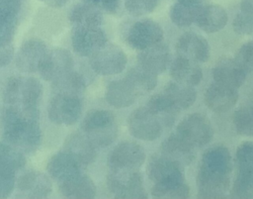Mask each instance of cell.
Returning a JSON list of instances; mask_svg holds the SVG:
<instances>
[{"instance_id":"cell-11","label":"cell","mask_w":253,"mask_h":199,"mask_svg":"<svg viewBox=\"0 0 253 199\" xmlns=\"http://www.w3.org/2000/svg\"><path fill=\"white\" fill-rule=\"evenodd\" d=\"M162 39V28L150 19H143L135 22L126 36L127 44L131 48L139 50L160 43Z\"/></svg>"},{"instance_id":"cell-19","label":"cell","mask_w":253,"mask_h":199,"mask_svg":"<svg viewBox=\"0 0 253 199\" xmlns=\"http://www.w3.org/2000/svg\"><path fill=\"white\" fill-rule=\"evenodd\" d=\"M199 169L213 174L230 175L232 160L228 149L220 146L211 148L204 153Z\"/></svg>"},{"instance_id":"cell-32","label":"cell","mask_w":253,"mask_h":199,"mask_svg":"<svg viewBox=\"0 0 253 199\" xmlns=\"http://www.w3.org/2000/svg\"><path fill=\"white\" fill-rule=\"evenodd\" d=\"M157 75L138 65L132 67L126 73V79L134 88L136 93L143 94L153 90L157 84Z\"/></svg>"},{"instance_id":"cell-27","label":"cell","mask_w":253,"mask_h":199,"mask_svg":"<svg viewBox=\"0 0 253 199\" xmlns=\"http://www.w3.org/2000/svg\"><path fill=\"white\" fill-rule=\"evenodd\" d=\"M227 20V13L221 6L207 5L202 6L197 24L200 29L207 33H216L225 27Z\"/></svg>"},{"instance_id":"cell-43","label":"cell","mask_w":253,"mask_h":199,"mask_svg":"<svg viewBox=\"0 0 253 199\" xmlns=\"http://www.w3.org/2000/svg\"><path fill=\"white\" fill-rule=\"evenodd\" d=\"M17 19L0 14V46L12 44L16 33Z\"/></svg>"},{"instance_id":"cell-35","label":"cell","mask_w":253,"mask_h":199,"mask_svg":"<svg viewBox=\"0 0 253 199\" xmlns=\"http://www.w3.org/2000/svg\"><path fill=\"white\" fill-rule=\"evenodd\" d=\"M202 6L198 4L177 2L170 10V18L178 27H188L197 22Z\"/></svg>"},{"instance_id":"cell-4","label":"cell","mask_w":253,"mask_h":199,"mask_svg":"<svg viewBox=\"0 0 253 199\" xmlns=\"http://www.w3.org/2000/svg\"><path fill=\"white\" fill-rule=\"evenodd\" d=\"M107 184L116 198H147L142 177L136 170H112Z\"/></svg>"},{"instance_id":"cell-21","label":"cell","mask_w":253,"mask_h":199,"mask_svg":"<svg viewBox=\"0 0 253 199\" xmlns=\"http://www.w3.org/2000/svg\"><path fill=\"white\" fill-rule=\"evenodd\" d=\"M64 151L74 157L80 165H88L96 159L95 146L86 135L73 133L64 142Z\"/></svg>"},{"instance_id":"cell-30","label":"cell","mask_w":253,"mask_h":199,"mask_svg":"<svg viewBox=\"0 0 253 199\" xmlns=\"http://www.w3.org/2000/svg\"><path fill=\"white\" fill-rule=\"evenodd\" d=\"M164 94L178 108V110L187 109L192 106L197 98V92L192 85L170 82L166 85Z\"/></svg>"},{"instance_id":"cell-42","label":"cell","mask_w":253,"mask_h":199,"mask_svg":"<svg viewBox=\"0 0 253 199\" xmlns=\"http://www.w3.org/2000/svg\"><path fill=\"white\" fill-rule=\"evenodd\" d=\"M232 27L239 35H250L253 33V13L240 10L233 20Z\"/></svg>"},{"instance_id":"cell-34","label":"cell","mask_w":253,"mask_h":199,"mask_svg":"<svg viewBox=\"0 0 253 199\" xmlns=\"http://www.w3.org/2000/svg\"><path fill=\"white\" fill-rule=\"evenodd\" d=\"M52 88L56 94H66L78 96L85 89L83 77L74 71H69L52 81Z\"/></svg>"},{"instance_id":"cell-49","label":"cell","mask_w":253,"mask_h":199,"mask_svg":"<svg viewBox=\"0 0 253 199\" xmlns=\"http://www.w3.org/2000/svg\"><path fill=\"white\" fill-rule=\"evenodd\" d=\"M40 1L46 2L49 5H51L52 7H60V6L64 5L67 0H40Z\"/></svg>"},{"instance_id":"cell-39","label":"cell","mask_w":253,"mask_h":199,"mask_svg":"<svg viewBox=\"0 0 253 199\" xmlns=\"http://www.w3.org/2000/svg\"><path fill=\"white\" fill-rule=\"evenodd\" d=\"M238 171L253 172V142L241 144L236 150Z\"/></svg>"},{"instance_id":"cell-20","label":"cell","mask_w":253,"mask_h":199,"mask_svg":"<svg viewBox=\"0 0 253 199\" xmlns=\"http://www.w3.org/2000/svg\"><path fill=\"white\" fill-rule=\"evenodd\" d=\"M138 65L154 74L162 73L170 62V51L165 44H155L140 51L137 56Z\"/></svg>"},{"instance_id":"cell-10","label":"cell","mask_w":253,"mask_h":199,"mask_svg":"<svg viewBox=\"0 0 253 199\" xmlns=\"http://www.w3.org/2000/svg\"><path fill=\"white\" fill-rule=\"evenodd\" d=\"M107 43V36L100 26H76L71 36L74 51L81 56L93 54Z\"/></svg>"},{"instance_id":"cell-40","label":"cell","mask_w":253,"mask_h":199,"mask_svg":"<svg viewBox=\"0 0 253 199\" xmlns=\"http://www.w3.org/2000/svg\"><path fill=\"white\" fill-rule=\"evenodd\" d=\"M158 0H125L126 10L133 16L151 13L157 6Z\"/></svg>"},{"instance_id":"cell-7","label":"cell","mask_w":253,"mask_h":199,"mask_svg":"<svg viewBox=\"0 0 253 199\" xmlns=\"http://www.w3.org/2000/svg\"><path fill=\"white\" fill-rule=\"evenodd\" d=\"M48 118L57 125L70 126L75 124L82 113L79 96L55 94L48 105Z\"/></svg>"},{"instance_id":"cell-29","label":"cell","mask_w":253,"mask_h":199,"mask_svg":"<svg viewBox=\"0 0 253 199\" xmlns=\"http://www.w3.org/2000/svg\"><path fill=\"white\" fill-rule=\"evenodd\" d=\"M146 107L159 120L161 125L166 127H170L174 124L179 111L164 93L152 96L149 99Z\"/></svg>"},{"instance_id":"cell-25","label":"cell","mask_w":253,"mask_h":199,"mask_svg":"<svg viewBox=\"0 0 253 199\" xmlns=\"http://www.w3.org/2000/svg\"><path fill=\"white\" fill-rule=\"evenodd\" d=\"M137 95L134 88L126 78L110 82L106 89V100L115 108L130 106Z\"/></svg>"},{"instance_id":"cell-36","label":"cell","mask_w":253,"mask_h":199,"mask_svg":"<svg viewBox=\"0 0 253 199\" xmlns=\"http://www.w3.org/2000/svg\"><path fill=\"white\" fill-rule=\"evenodd\" d=\"M26 163L23 153L10 144L0 143V164L16 171Z\"/></svg>"},{"instance_id":"cell-41","label":"cell","mask_w":253,"mask_h":199,"mask_svg":"<svg viewBox=\"0 0 253 199\" xmlns=\"http://www.w3.org/2000/svg\"><path fill=\"white\" fill-rule=\"evenodd\" d=\"M16 185L15 171L0 164V198L8 197Z\"/></svg>"},{"instance_id":"cell-47","label":"cell","mask_w":253,"mask_h":199,"mask_svg":"<svg viewBox=\"0 0 253 199\" xmlns=\"http://www.w3.org/2000/svg\"><path fill=\"white\" fill-rule=\"evenodd\" d=\"M14 56V48L12 44L0 46V67L9 64Z\"/></svg>"},{"instance_id":"cell-28","label":"cell","mask_w":253,"mask_h":199,"mask_svg":"<svg viewBox=\"0 0 253 199\" xmlns=\"http://www.w3.org/2000/svg\"><path fill=\"white\" fill-rule=\"evenodd\" d=\"M161 153L182 165L189 164L194 158L192 147L182 140L177 134L170 136L163 142L161 145Z\"/></svg>"},{"instance_id":"cell-22","label":"cell","mask_w":253,"mask_h":199,"mask_svg":"<svg viewBox=\"0 0 253 199\" xmlns=\"http://www.w3.org/2000/svg\"><path fill=\"white\" fill-rule=\"evenodd\" d=\"M212 76L215 82L237 89L243 85L246 72L236 60L222 58L213 67Z\"/></svg>"},{"instance_id":"cell-5","label":"cell","mask_w":253,"mask_h":199,"mask_svg":"<svg viewBox=\"0 0 253 199\" xmlns=\"http://www.w3.org/2000/svg\"><path fill=\"white\" fill-rule=\"evenodd\" d=\"M176 134L192 148H201L211 141L213 129L206 116L195 113L179 123Z\"/></svg>"},{"instance_id":"cell-9","label":"cell","mask_w":253,"mask_h":199,"mask_svg":"<svg viewBox=\"0 0 253 199\" xmlns=\"http://www.w3.org/2000/svg\"><path fill=\"white\" fill-rule=\"evenodd\" d=\"M145 160L143 149L132 142H123L115 147L108 158L112 170H136Z\"/></svg>"},{"instance_id":"cell-37","label":"cell","mask_w":253,"mask_h":199,"mask_svg":"<svg viewBox=\"0 0 253 199\" xmlns=\"http://www.w3.org/2000/svg\"><path fill=\"white\" fill-rule=\"evenodd\" d=\"M234 198L253 199V172L238 171L232 187Z\"/></svg>"},{"instance_id":"cell-31","label":"cell","mask_w":253,"mask_h":199,"mask_svg":"<svg viewBox=\"0 0 253 199\" xmlns=\"http://www.w3.org/2000/svg\"><path fill=\"white\" fill-rule=\"evenodd\" d=\"M69 21L76 26H100L103 22L101 11L89 3L76 4L69 12Z\"/></svg>"},{"instance_id":"cell-6","label":"cell","mask_w":253,"mask_h":199,"mask_svg":"<svg viewBox=\"0 0 253 199\" xmlns=\"http://www.w3.org/2000/svg\"><path fill=\"white\" fill-rule=\"evenodd\" d=\"M127 62L125 51L115 45L103 46L91 54L90 65L100 75H114L122 72Z\"/></svg>"},{"instance_id":"cell-48","label":"cell","mask_w":253,"mask_h":199,"mask_svg":"<svg viewBox=\"0 0 253 199\" xmlns=\"http://www.w3.org/2000/svg\"><path fill=\"white\" fill-rule=\"evenodd\" d=\"M240 10L253 13V0H242L240 2Z\"/></svg>"},{"instance_id":"cell-17","label":"cell","mask_w":253,"mask_h":199,"mask_svg":"<svg viewBox=\"0 0 253 199\" xmlns=\"http://www.w3.org/2000/svg\"><path fill=\"white\" fill-rule=\"evenodd\" d=\"M200 198H222L230 185V175L213 174L199 169L197 176Z\"/></svg>"},{"instance_id":"cell-24","label":"cell","mask_w":253,"mask_h":199,"mask_svg":"<svg viewBox=\"0 0 253 199\" xmlns=\"http://www.w3.org/2000/svg\"><path fill=\"white\" fill-rule=\"evenodd\" d=\"M59 191L67 198L90 199L96 195V186L89 176L80 172L69 179L61 181Z\"/></svg>"},{"instance_id":"cell-33","label":"cell","mask_w":253,"mask_h":199,"mask_svg":"<svg viewBox=\"0 0 253 199\" xmlns=\"http://www.w3.org/2000/svg\"><path fill=\"white\" fill-rule=\"evenodd\" d=\"M151 194L156 198H188L190 188L184 179H173L154 183Z\"/></svg>"},{"instance_id":"cell-3","label":"cell","mask_w":253,"mask_h":199,"mask_svg":"<svg viewBox=\"0 0 253 199\" xmlns=\"http://www.w3.org/2000/svg\"><path fill=\"white\" fill-rule=\"evenodd\" d=\"M82 129L95 147H107L117 137L115 117L107 110L89 112L82 122Z\"/></svg>"},{"instance_id":"cell-38","label":"cell","mask_w":253,"mask_h":199,"mask_svg":"<svg viewBox=\"0 0 253 199\" xmlns=\"http://www.w3.org/2000/svg\"><path fill=\"white\" fill-rule=\"evenodd\" d=\"M233 124L238 134L253 137V107H241L236 110Z\"/></svg>"},{"instance_id":"cell-15","label":"cell","mask_w":253,"mask_h":199,"mask_svg":"<svg viewBox=\"0 0 253 199\" xmlns=\"http://www.w3.org/2000/svg\"><path fill=\"white\" fill-rule=\"evenodd\" d=\"M17 189L30 198H44L52 190L50 179L42 172L30 170L22 174L16 181Z\"/></svg>"},{"instance_id":"cell-1","label":"cell","mask_w":253,"mask_h":199,"mask_svg":"<svg viewBox=\"0 0 253 199\" xmlns=\"http://www.w3.org/2000/svg\"><path fill=\"white\" fill-rule=\"evenodd\" d=\"M3 137L8 144L31 153L41 145L42 131L38 120L27 118L10 106L3 115Z\"/></svg>"},{"instance_id":"cell-16","label":"cell","mask_w":253,"mask_h":199,"mask_svg":"<svg viewBox=\"0 0 253 199\" xmlns=\"http://www.w3.org/2000/svg\"><path fill=\"white\" fill-rule=\"evenodd\" d=\"M237 99V89L215 81L208 87L205 94L206 105L217 113H223L231 109Z\"/></svg>"},{"instance_id":"cell-44","label":"cell","mask_w":253,"mask_h":199,"mask_svg":"<svg viewBox=\"0 0 253 199\" xmlns=\"http://www.w3.org/2000/svg\"><path fill=\"white\" fill-rule=\"evenodd\" d=\"M235 60L245 72L253 73V42H248L239 48Z\"/></svg>"},{"instance_id":"cell-50","label":"cell","mask_w":253,"mask_h":199,"mask_svg":"<svg viewBox=\"0 0 253 199\" xmlns=\"http://www.w3.org/2000/svg\"><path fill=\"white\" fill-rule=\"evenodd\" d=\"M178 2H182V3H190V4H198L200 3L201 0H177Z\"/></svg>"},{"instance_id":"cell-2","label":"cell","mask_w":253,"mask_h":199,"mask_svg":"<svg viewBox=\"0 0 253 199\" xmlns=\"http://www.w3.org/2000/svg\"><path fill=\"white\" fill-rule=\"evenodd\" d=\"M3 96L5 103L18 109L25 117L38 120L42 85L37 78L10 77L7 80Z\"/></svg>"},{"instance_id":"cell-18","label":"cell","mask_w":253,"mask_h":199,"mask_svg":"<svg viewBox=\"0 0 253 199\" xmlns=\"http://www.w3.org/2000/svg\"><path fill=\"white\" fill-rule=\"evenodd\" d=\"M148 177L154 182H162L173 179H184L182 164L164 155L154 156L147 166Z\"/></svg>"},{"instance_id":"cell-45","label":"cell","mask_w":253,"mask_h":199,"mask_svg":"<svg viewBox=\"0 0 253 199\" xmlns=\"http://www.w3.org/2000/svg\"><path fill=\"white\" fill-rule=\"evenodd\" d=\"M22 0H0V14L17 19L21 11Z\"/></svg>"},{"instance_id":"cell-8","label":"cell","mask_w":253,"mask_h":199,"mask_svg":"<svg viewBox=\"0 0 253 199\" xmlns=\"http://www.w3.org/2000/svg\"><path fill=\"white\" fill-rule=\"evenodd\" d=\"M130 134L139 140L153 141L160 137L162 125L147 107L135 109L127 118Z\"/></svg>"},{"instance_id":"cell-23","label":"cell","mask_w":253,"mask_h":199,"mask_svg":"<svg viewBox=\"0 0 253 199\" xmlns=\"http://www.w3.org/2000/svg\"><path fill=\"white\" fill-rule=\"evenodd\" d=\"M81 165L66 151H59L53 154L46 164L48 174L61 182L80 173Z\"/></svg>"},{"instance_id":"cell-46","label":"cell","mask_w":253,"mask_h":199,"mask_svg":"<svg viewBox=\"0 0 253 199\" xmlns=\"http://www.w3.org/2000/svg\"><path fill=\"white\" fill-rule=\"evenodd\" d=\"M85 2L110 14L116 13L120 6V0H85Z\"/></svg>"},{"instance_id":"cell-12","label":"cell","mask_w":253,"mask_h":199,"mask_svg":"<svg viewBox=\"0 0 253 199\" xmlns=\"http://www.w3.org/2000/svg\"><path fill=\"white\" fill-rule=\"evenodd\" d=\"M47 48L43 42L37 39H31L23 43L17 56V67L23 72H36L47 53Z\"/></svg>"},{"instance_id":"cell-13","label":"cell","mask_w":253,"mask_h":199,"mask_svg":"<svg viewBox=\"0 0 253 199\" xmlns=\"http://www.w3.org/2000/svg\"><path fill=\"white\" fill-rule=\"evenodd\" d=\"M73 58L70 52L64 49H54L47 51L39 72L47 81H53L61 75L72 70Z\"/></svg>"},{"instance_id":"cell-14","label":"cell","mask_w":253,"mask_h":199,"mask_svg":"<svg viewBox=\"0 0 253 199\" xmlns=\"http://www.w3.org/2000/svg\"><path fill=\"white\" fill-rule=\"evenodd\" d=\"M176 50L180 56L195 62H206L210 57V47L206 39L192 32H187L179 38Z\"/></svg>"},{"instance_id":"cell-26","label":"cell","mask_w":253,"mask_h":199,"mask_svg":"<svg viewBox=\"0 0 253 199\" xmlns=\"http://www.w3.org/2000/svg\"><path fill=\"white\" fill-rule=\"evenodd\" d=\"M170 74L177 82L192 86L199 84L203 78L200 66L195 61L180 55L171 64Z\"/></svg>"}]
</instances>
